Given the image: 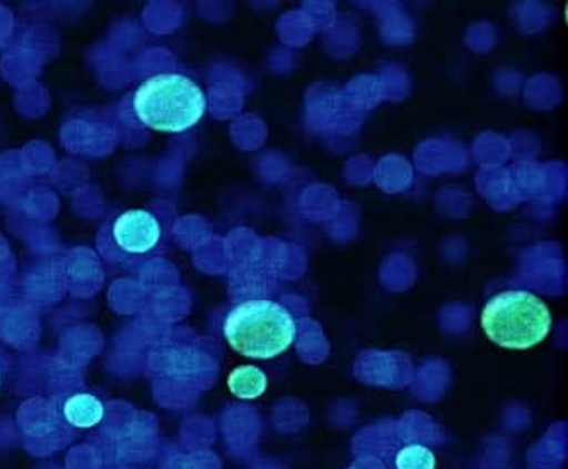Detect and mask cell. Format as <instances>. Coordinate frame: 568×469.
Masks as SVG:
<instances>
[{"instance_id":"obj_5","label":"cell","mask_w":568,"mask_h":469,"mask_svg":"<svg viewBox=\"0 0 568 469\" xmlns=\"http://www.w3.org/2000/svg\"><path fill=\"white\" fill-rule=\"evenodd\" d=\"M63 417L75 429H93L104 418L103 401L89 392H79L67 399Z\"/></svg>"},{"instance_id":"obj_8","label":"cell","mask_w":568,"mask_h":469,"mask_svg":"<svg viewBox=\"0 0 568 469\" xmlns=\"http://www.w3.org/2000/svg\"><path fill=\"white\" fill-rule=\"evenodd\" d=\"M0 383H2V373H0Z\"/></svg>"},{"instance_id":"obj_4","label":"cell","mask_w":568,"mask_h":469,"mask_svg":"<svg viewBox=\"0 0 568 469\" xmlns=\"http://www.w3.org/2000/svg\"><path fill=\"white\" fill-rule=\"evenodd\" d=\"M163 234V222L154 212L129 208L104 222L98 233V252L111 265L138 268L158 252Z\"/></svg>"},{"instance_id":"obj_3","label":"cell","mask_w":568,"mask_h":469,"mask_svg":"<svg viewBox=\"0 0 568 469\" xmlns=\"http://www.w3.org/2000/svg\"><path fill=\"white\" fill-rule=\"evenodd\" d=\"M550 309L535 294L507 290L491 297L481 313V328L498 347L528 350L550 335Z\"/></svg>"},{"instance_id":"obj_6","label":"cell","mask_w":568,"mask_h":469,"mask_svg":"<svg viewBox=\"0 0 568 469\" xmlns=\"http://www.w3.org/2000/svg\"><path fill=\"white\" fill-rule=\"evenodd\" d=\"M227 388L240 399H256L268 388L265 373L255 366H241L227 377Z\"/></svg>"},{"instance_id":"obj_7","label":"cell","mask_w":568,"mask_h":469,"mask_svg":"<svg viewBox=\"0 0 568 469\" xmlns=\"http://www.w3.org/2000/svg\"><path fill=\"white\" fill-rule=\"evenodd\" d=\"M396 469H436V456L425 446L412 443L396 456Z\"/></svg>"},{"instance_id":"obj_2","label":"cell","mask_w":568,"mask_h":469,"mask_svg":"<svg viewBox=\"0 0 568 469\" xmlns=\"http://www.w3.org/2000/svg\"><path fill=\"white\" fill-rule=\"evenodd\" d=\"M295 335V319L274 300L237 304L224 322L225 340L247 359H274L288 350Z\"/></svg>"},{"instance_id":"obj_1","label":"cell","mask_w":568,"mask_h":469,"mask_svg":"<svg viewBox=\"0 0 568 469\" xmlns=\"http://www.w3.org/2000/svg\"><path fill=\"white\" fill-rule=\"evenodd\" d=\"M207 100L193 79L180 72H164L145 79L132 96V110L145 129L183 133L205 115Z\"/></svg>"}]
</instances>
